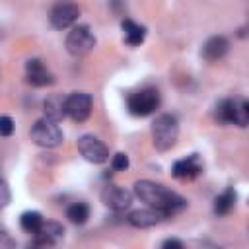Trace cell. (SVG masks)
Returning <instances> with one entry per match:
<instances>
[{"mask_svg":"<svg viewBox=\"0 0 249 249\" xmlns=\"http://www.w3.org/2000/svg\"><path fill=\"white\" fill-rule=\"evenodd\" d=\"M134 195L146 202L148 206L152 208H158L161 210L167 218L175 216L177 212H181L183 208H187V198L177 195L175 191L160 185V183H154L150 179H140L134 183Z\"/></svg>","mask_w":249,"mask_h":249,"instance_id":"obj_1","label":"cell"},{"mask_svg":"<svg viewBox=\"0 0 249 249\" xmlns=\"http://www.w3.org/2000/svg\"><path fill=\"white\" fill-rule=\"evenodd\" d=\"M177 136H179V121L175 115L163 113L156 117V121L152 123V140L156 150L160 152L171 150L177 142Z\"/></svg>","mask_w":249,"mask_h":249,"instance_id":"obj_2","label":"cell"},{"mask_svg":"<svg viewBox=\"0 0 249 249\" xmlns=\"http://www.w3.org/2000/svg\"><path fill=\"white\" fill-rule=\"evenodd\" d=\"M216 121L222 124L247 126L249 123V103L243 97H228L216 105Z\"/></svg>","mask_w":249,"mask_h":249,"instance_id":"obj_3","label":"cell"},{"mask_svg":"<svg viewBox=\"0 0 249 249\" xmlns=\"http://www.w3.org/2000/svg\"><path fill=\"white\" fill-rule=\"evenodd\" d=\"M161 103V95L156 88H142L138 91H132L126 97V109L134 117H148L152 115Z\"/></svg>","mask_w":249,"mask_h":249,"instance_id":"obj_4","label":"cell"},{"mask_svg":"<svg viewBox=\"0 0 249 249\" xmlns=\"http://www.w3.org/2000/svg\"><path fill=\"white\" fill-rule=\"evenodd\" d=\"M29 136L41 148H56L58 144H62V130H60L58 123H54L47 117L33 123Z\"/></svg>","mask_w":249,"mask_h":249,"instance_id":"obj_5","label":"cell"},{"mask_svg":"<svg viewBox=\"0 0 249 249\" xmlns=\"http://www.w3.org/2000/svg\"><path fill=\"white\" fill-rule=\"evenodd\" d=\"M66 51L72 56H86L93 47H95V35L89 29V25H76L70 29V33L66 35L64 41Z\"/></svg>","mask_w":249,"mask_h":249,"instance_id":"obj_6","label":"cell"},{"mask_svg":"<svg viewBox=\"0 0 249 249\" xmlns=\"http://www.w3.org/2000/svg\"><path fill=\"white\" fill-rule=\"evenodd\" d=\"M91 105H93V99L89 93L72 91L68 97H64V115H68L76 123H84L91 115Z\"/></svg>","mask_w":249,"mask_h":249,"instance_id":"obj_7","label":"cell"},{"mask_svg":"<svg viewBox=\"0 0 249 249\" xmlns=\"http://www.w3.org/2000/svg\"><path fill=\"white\" fill-rule=\"evenodd\" d=\"M80 16V8L78 4L70 2V0H62V2H56L51 12H49V21L54 29H66L70 27Z\"/></svg>","mask_w":249,"mask_h":249,"instance_id":"obj_8","label":"cell"},{"mask_svg":"<svg viewBox=\"0 0 249 249\" xmlns=\"http://www.w3.org/2000/svg\"><path fill=\"white\" fill-rule=\"evenodd\" d=\"M78 152L91 163H103L109 160L107 146L93 134H82L78 138Z\"/></svg>","mask_w":249,"mask_h":249,"instance_id":"obj_9","label":"cell"},{"mask_svg":"<svg viewBox=\"0 0 249 249\" xmlns=\"http://www.w3.org/2000/svg\"><path fill=\"white\" fill-rule=\"evenodd\" d=\"M202 160L198 154H191L187 158H181L177 160L173 165H171V175L175 179H183V181H191L195 177H198L202 173Z\"/></svg>","mask_w":249,"mask_h":249,"instance_id":"obj_10","label":"cell"},{"mask_svg":"<svg viewBox=\"0 0 249 249\" xmlns=\"http://www.w3.org/2000/svg\"><path fill=\"white\" fill-rule=\"evenodd\" d=\"M101 202H103L107 208H111V210H115V212H121V210H124V208L130 206L132 195H130L126 189L119 187V185H107V187L101 191Z\"/></svg>","mask_w":249,"mask_h":249,"instance_id":"obj_11","label":"cell"},{"mask_svg":"<svg viewBox=\"0 0 249 249\" xmlns=\"http://www.w3.org/2000/svg\"><path fill=\"white\" fill-rule=\"evenodd\" d=\"M25 80L35 88H45L54 82V76L39 58H29L25 62Z\"/></svg>","mask_w":249,"mask_h":249,"instance_id":"obj_12","label":"cell"},{"mask_svg":"<svg viewBox=\"0 0 249 249\" xmlns=\"http://www.w3.org/2000/svg\"><path fill=\"white\" fill-rule=\"evenodd\" d=\"M167 216L161 212V210H158V208H138V210H132L130 214H128V224L130 226H134V228H152V226H156V224H160L161 220H165Z\"/></svg>","mask_w":249,"mask_h":249,"instance_id":"obj_13","label":"cell"},{"mask_svg":"<svg viewBox=\"0 0 249 249\" xmlns=\"http://www.w3.org/2000/svg\"><path fill=\"white\" fill-rule=\"evenodd\" d=\"M62 235H64V228L58 222H43L41 228L33 233L35 239L31 241V245H39V247L54 245Z\"/></svg>","mask_w":249,"mask_h":249,"instance_id":"obj_14","label":"cell"},{"mask_svg":"<svg viewBox=\"0 0 249 249\" xmlns=\"http://www.w3.org/2000/svg\"><path fill=\"white\" fill-rule=\"evenodd\" d=\"M230 49V41L224 37V35H214V37H208L200 49V54L204 60L208 62H214V60H220Z\"/></svg>","mask_w":249,"mask_h":249,"instance_id":"obj_15","label":"cell"},{"mask_svg":"<svg viewBox=\"0 0 249 249\" xmlns=\"http://www.w3.org/2000/svg\"><path fill=\"white\" fill-rule=\"evenodd\" d=\"M121 27H123V39L130 47H138L146 37V27L136 23V21H132V19H128V18L123 19Z\"/></svg>","mask_w":249,"mask_h":249,"instance_id":"obj_16","label":"cell"},{"mask_svg":"<svg viewBox=\"0 0 249 249\" xmlns=\"http://www.w3.org/2000/svg\"><path fill=\"white\" fill-rule=\"evenodd\" d=\"M235 198H237V193L233 187H228L222 195H218L214 198V212L218 216H226L233 206H235Z\"/></svg>","mask_w":249,"mask_h":249,"instance_id":"obj_17","label":"cell"},{"mask_svg":"<svg viewBox=\"0 0 249 249\" xmlns=\"http://www.w3.org/2000/svg\"><path fill=\"white\" fill-rule=\"evenodd\" d=\"M43 113L47 119L54 121V123H60L62 117H64V99H60L58 95H51L45 99L43 103Z\"/></svg>","mask_w":249,"mask_h":249,"instance_id":"obj_18","label":"cell"},{"mask_svg":"<svg viewBox=\"0 0 249 249\" xmlns=\"http://www.w3.org/2000/svg\"><path fill=\"white\" fill-rule=\"evenodd\" d=\"M66 218H68L72 224L82 226V224H86L88 218H89V206H88L86 202H74V204H70V206L66 208Z\"/></svg>","mask_w":249,"mask_h":249,"instance_id":"obj_19","label":"cell"},{"mask_svg":"<svg viewBox=\"0 0 249 249\" xmlns=\"http://www.w3.org/2000/svg\"><path fill=\"white\" fill-rule=\"evenodd\" d=\"M43 222H45V220H43L41 212H37V210H27V212H23V214L19 216V226H21V230L27 231V233H35V231L41 228Z\"/></svg>","mask_w":249,"mask_h":249,"instance_id":"obj_20","label":"cell"},{"mask_svg":"<svg viewBox=\"0 0 249 249\" xmlns=\"http://www.w3.org/2000/svg\"><path fill=\"white\" fill-rule=\"evenodd\" d=\"M128 165H130V161H128V156L124 152H117L111 158V167L115 171H124V169H128Z\"/></svg>","mask_w":249,"mask_h":249,"instance_id":"obj_21","label":"cell"},{"mask_svg":"<svg viewBox=\"0 0 249 249\" xmlns=\"http://www.w3.org/2000/svg\"><path fill=\"white\" fill-rule=\"evenodd\" d=\"M14 134V121L8 115L0 117V136H12Z\"/></svg>","mask_w":249,"mask_h":249,"instance_id":"obj_22","label":"cell"},{"mask_svg":"<svg viewBox=\"0 0 249 249\" xmlns=\"http://www.w3.org/2000/svg\"><path fill=\"white\" fill-rule=\"evenodd\" d=\"M10 202V189H8V185L0 179V206H6Z\"/></svg>","mask_w":249,"mask_h":249,"instance_id":"obj_23","label":"cell"},{"mask_svg":"<svg viewBox=\"0 0 249 249\" xmlns=\"http://www.w3.org/2000/svg\"><path fill=\"white\" fill-rule=\"evenodd\" d=\"M161 247H163V249H169V247L183 249V241H179V239H165V241L161 243Z\"/></svg>","mask_w":249,"mask_h":249,"instance_id":"obj_24","label":"cell"}]
</instances>
